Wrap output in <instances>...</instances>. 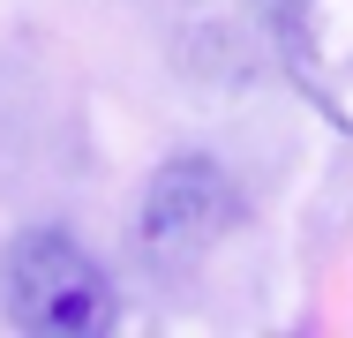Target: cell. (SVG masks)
I'll return each instance as SVG.
<instances>
[{
	"label": "cell",
	"instance_id": "3957f363",
	"mask_svg": "<svg viewBox=\"0 0 353 338\" xmlns=\"http://www.w3.org/2000/svg\"><path fill=\"white\" fill-rule=\"evenodd\" d=\"M279 46L301 98L353 135V0H279Z\"/></svg>",
	"mask_w": 353,
	"mask_h": 338
},
{
	"label": "cell",
	"instance_id": "7a4b0ae2",
	"mask_svg": "<svg viewBox=\"0 0 353 338\" xmlns=\"http://www.w3.org/2000/svg\"><path fill=\"white\" fill-rule=\"evenodd\" d=\"M233 226H241V188H233V173L218 166L211 150H181V158H165V166L143 181L136 256L173 278V270H196Z\"/></svg>",
	"mask_w": 353,
	"mask_h": 338
},
{
	"label": "cell",
	"instance_id": "6da1fadb",
	"mask_svg": "<svg viewBox=\"0 0 353 338\" xmlns=\"http://www.w3.org/2000/svg\"><path fill=\"white\" fill-rule=\"evenodd\" d=\"M0 316L30 338H98L121 316V301L105 264L68 226H23L0 248Z\"/></svg>",
	"mask_w": 353,
	"mask_h": 338
}]
</instances>
